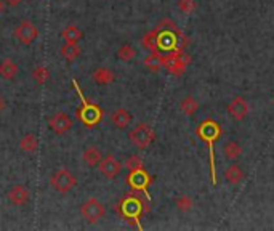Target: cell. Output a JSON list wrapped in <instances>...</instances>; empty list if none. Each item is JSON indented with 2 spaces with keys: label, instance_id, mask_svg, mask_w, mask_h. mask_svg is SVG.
I'll use <instances>...</instances> for the list:
<instances>
[{
  "label": "cell",
  "instance_id": "obj_1",
  "mask_svg": "<svg viewBox=\"0 0 274 231\" xmlns=\"http://www.w3.org/2000/svg\"><path fill=\"white\" fill-rule=\"evenodd\" d=\"M188 44L190 40L185 32L172 20H164L143 37V47L146 50L151 53H159L162 57L185 52Z\"/></svg>",
  "mask_w": 274,
  "mask_h": 231
},
{
  "label": "cell",
  "instance_id": "obj_2",
  "mask_svg": "<svg viewBox=\"0 0 274 231\" xmlns=\"http://www.w3.org/2000/svg\"><path fill=\"white\" fill-rule=\"evenodd\" d=\"M196 135L202 140L209 148V164H210V180L212 185L217 186L218 177H217V159H215V144L218 140L221 138L223 130L221 125L217 122L215 119H204L202 122L197 125Z\"/></svg>",
  "mask_w": 274,
  "mask_h": 231
},
{
  "label": "cell",
  "instance_id": "obj_3",
  "mask_svg": "<svg viewBox=\"0 0 274 231\" xmlns=\"http://www.w3.org/2000/svg\"><path fill=\"white\" fill-rule=\"evenodd\" d=\"M114 210L117 212L120 217H124L125 220H129L132 225H137L138 228H141V223H139V218L143 217V214L148 207L144 205L141 198H138L137 194H129L124 199H120V202L115 205Z\"/></svg>",
  "mask_w": 274,
  "mask_h": 231
},
{
  "label": "cell",
  "instance_id": "obj_4",
  "mask_svg": "<svg viewBox=\"0 0 274 231\" xmlns=\"http://www.w3.org/2000/svg\"><path fill=\"white\" fill-rule=\"evenodd\" d=\"M76 87H77V84H76ZM77 93H79V96H81V100H82V106L76 111L77 117L81 119V122L83 125L96 127L101 122V119H103V111L96 105H93V103H88L87 100H85V96L82 95L81 90H79V87H77Z\"/></svg>",
  "mask_w": 274,
  "mask_h": 231
},
{
  "label": "cell",
  "instance_id": "obj_5",
  "mask_svg": "<svg viewBox=\"0 0 274 231\" xmlns=\"http://www.w3.org/2000/svg\"><path fill=\"white\" fill-rule=\"evenodd\" d=\"M129 140L132 144L138 149H146L151 146V143H154L156 132L152 130V127L148 124H138L135 125L129 133Z\"/></svg>",
  "mask_w": 274,
  "mask_h": 231
},
{
  "label": "cell",
  "instance_id": "obj_6",
  "mask_svg": "<svg viewBox=\"0 0 274 231\" xmlns=\"http://www.w3.org/2000/svg\"><path fill=\"white\" fill-rule=\"evenodd\" d=\"M162 63L164 68L167 69V72H170L172 76L180 77L185 74L186 68L191 63V57L190 53L181 52V53H173V55H167V57H162Z\"/></svg>",
  "mask_w": 274,
  "mask_h": 231
},
{
  "label": "cell",
  "instance_id": "obj_7",
  "mask_svg": "<svg viewBox=\"0 0 274 231\" xmlns=\"http://www.w3.org/2000/svg\"><path fill=\"white\" fill-rule=\"evenodd\" d=\"M127 183L132 186L133 191H139V193H143L144 196L149 198V185L152 183V178L144 170V167L129 172V175H127Z\"/></svg>",
  "mask_w": 274,
  "mask_h": 231
},
{
  "label": "cell",
  "instance_id": "obj_8",
  "mask_svg": "<svg viewBox=\"0 0 274 231\" xmlns=\"http://www.w3.org/2000/svg\"><path fill=\"white\" fill-rule=\"evenodd\" d=\"M50 185L56 190L58 193H69L72 188L77 185V178L76 175L68 169H59L56 173L50 178Z\"/></svg>",
  "mask_w": 274,
  "mask_h": 231
},
{
  "label": "cell",
  "instance_id": "obj_9",
  "mask_svg": "<svg viewBox=\"0 0 274 231\" xmlns=\"http://www.w3.org/2000/svg\"><path fill=\"white\" fill-rule=\"evenodd\" d=\"M81 214L88 223H98L106 215V207L96 198H90L81 205Z\"/></svg>",
  "mask_w": 274,
  "mask_h": 231
},
{
  "label": "cell",
  "instance_id": "obj_10",
  "mask_svg": "<svg viewBox=\"0 0 274 231\" xmlns=\"http://www.w3.org/2000/svg\"><path fill=\"white\" fill-rule=\"evenodd\" d=\"M15 37L20 40L23 45H30L39 37V29L32 21H21L15 29Z\"/></svg>",
  "mask_w": 274,
  "mask_h": 231
},
{
  "label": "cell",
  "instance_id": "obj_11",
  "mask_svg": "<svg viewBox=\"0 0 274 231\" xmlns=\"http://www.w3.org/2000/svg\"><path fill=\"white\" fill-rule=\"evenodd\" d=\"M48 125H50V129L53 130V133H56V135H63V133L69 132L72 129V122L71 116L66 114V113H56L48 117Z\"/></svg>",
  "mask_w": 274,
  "mask_h": 231
},
{
  "label": "cell",
  "instance_id": "obj_12",
  "mask_svg": "<svg viewBox=\"0 0 274 231\" xmlns=\"http://www.w3.org/2000/svg\"><path fill=\"white\" fill-rule=\"evenodd\" d=\"M122 169H124V166H122V162L119 159H115V157L112 154L106 156L105 159H101L100 164H98V170L100 173L105 175L106 178L112 180L115 178L117 175H120Z\"/></svg>",
  "mask_w": 274,
  "mask_h": 231
},
{
  "label": "cell",
  "instance_id": "obj_13",
  "mask_svg": "<svg viewBox=\"0 0 274 231\" xmlns=\"http://www.w3.org/2000/svg\"><path fill=\"white\" fill-rule=\"evenodd\" d=\"M228 114L231 116L233 119L236 120H244L247 117L248 114V103L246 101V98H242V96H234L233 100L229 101L228 105Z\"/></svg>",
  "mask_w": 274,
  "mask_h": 231
},
{
  "label": "cell",
  "instance_id": "obj_14",
  "mask_svg": "<svg viewBox=\"0 0 274 231\" xmlns=\"http://www.w3.org/2000/svg\"><path fill=\"white\" fill-rule=\"evenodd\" d=\"M29 199H30V193L27 188H24L23 185H16L8 191V201L13 205H18V207L27 204Z\"/></svg>",
  "mask_w": 274,
  "mask_h": 231
},
{
  "label": "cell",
  "instance_id": "obj_15",
  "mask_svg": "<svg viewBox=\"0 0 274 231\" xmlns=\"http://www.w3.org/2000/svg\"><path fill=\"white\" fill-rule=\"evenodd\" d=\"M91 79H93V82L98 84V85H109V84H112L115 81V74H114V71H111L109 68L100 66V68H96L93 71Z\"/></svg>",
  "mask_w": 274,
  "mask_h": 231
},
{
  "label": "cell",
  "instance_id": "obj_16",
  "mask_svg": "<svg viewBox=\"0 0 274 231\" xmlns=\"http://www.w3.org/2000/svg\"><path fill=\"white\" fill-rule=\"evenodd\" d=\"M132 120H133L132 114L127 111V109H124V108H120V109H117V111H114L111 114V122L120 130L127 129V127L132 124Z\"/></svg>",
  "mask_w": 274,
  "mask_h": 231
},
{
  "label": "cell",
  "instance_id": "obj_17",
  "mask_svg": "<svg viewBox=\"0 0 274 231\" xmlns=\"http://www.w3.org/2000/svg\"><path fill=\"white\" fill-rule=\"evenodd\" d=\"M20 72V66H18L13 59H3L0 61V77H3L5 81H13Z\"/></svg>",
  "mask_w": 274,
  "mask_h": 231
},
{
  "label": "cell",
  "instance_id": "obj_18",
  "mask_svg": "<svg viewBox=\"0 0 274 231\" xmlns=\"http://www.w3.org/2000/svg\"><path fill=\"white\" fill-rule=\"evenodd\" d=\"M61 37H63L66 44H79V40L83 37V32L81 31V28L71 24V26H68L63 32H61Z\"/></svg>",
  "mask_w": 274,
  "mask_h": 231
},
{
  "label": "cell",
  "instance_id": "obj_19",
  "mask_svg": "<svg viewBox=\"0 0 274 231\" xmlns=\"http://www.w3.org/2000/svg\"><path fill=\"white\" fill-rule=\"evenodd\" d=\"M82 157H83V161H85V164H87V166L96 167L100 164V161L103 159V154H101V151L96 148V146H90V148H87V149L83 151Z\"/></svg>",
  "mask_w": 274,
  "mask_h": 231
},
{
  "label": "cell",
  "instance_id": "obj_20",
  "mask_svg": "<svg viewBox=\"0 0 274 231\" xmlns=\"http://www.w3.org/2000/svg\"><path fill=\"white\" fill-rule=\"evenodd\" d=\"M224 177H226L229 185H239L244 180V170L237 166V164H231L224 172Z\"/></svg>",
  "mask_w": 274,
  "mask_h": 231
},
{
  "label": "cell",
  "instance_id": "obj_21",
  "mask_svg": "<svg viewBox=\"0 0 274 231\" xmlns=\"http://www.w3.org/2000/svg\"><path fill=\"white\" fill-rule=\"evenodd\" d=\"M180 109L183 113H185L186 116H190V117H192L194 114L197 113V109H199V101L194 98L192 95H188L185 96L181 101H180Z\"/></svg>",
  "mask_w": 274,
  "mask_h": 231
},
{
  "label": "cell",
  "instance_id": "obj_22",
  "mask_svg": "<svg viewBox=\"0 0 274 231\" xmlns=\"http://www.w3.org/2000/svg\"><path fill=\"white\" fill-rule=\"evenodd\" d=\"M144 66H146V69L151 71V72H159L164 68L162 55H159V53L148 55V57L144 58Z\"/></svg>",
  "mask_w": 274,
  "mask_h": 231
},
{
  "label": "cell",
  "instance_id": "obj_23",
  "mask_svg": "<svg viewBox=\"0 0 274 231\" xmlns=\"http://www.w3.org/2000/svg\"><path fill=\"white\" fill-rule=\"evenodd\" d=\"M223 154L228 161H237L242 154V148L237 142H228L223 148Z\"/></svg>",
  "mask_w": 274,
  "mask_h": 231
},
{
  "label": "cell",
  "instance_id": "obj_24",
  "mask_svg": "<svg viewBox=\"0 0 274 231\" xmlns=\"http://www.w3.org/2000/svg\"><path fill=\"white\" fill-rule=\"evenodd\" d=\"M37 146H39V140L34 133H26L20 142V148L24 153H34V151L37 149Z\"/></svg>",
  "mask_w": 274,
  "mask_h": 231
},
{
  "label": "cell",
  "instance_id": "obj_25",
  "mask_svg": "<svg viewBox=\"0 0 274 231\" xmlns=\"http://www.w3.org/2000/svg\"><path fill=\"white\" fill-rule=\"evenodd\" d=\"M79 55H81V47L77 44H64L61 47V57L64 59H68V61H72V59H76Z\"/></svg>",
  "mask_w": 274,
  "mask_h": 231
},
{
  "label": "cell",
  "instance_id": "obj_26",
  "mask_svg": "<svg viewBox=\"0 0 274 231\" xmlns=\"http://www.w3.org/2000/svg\"><path fill=\"white\" fill-rule=\"evenodd\" d=\"M137 57V50L133 48L132 45L129 44H125V45H122L119 50H117V58L120 59V61H125V63H129L132 61L133 58Z\"/></svg>",
  "mask_w": 274,
  "mask_h": 231
},
{
  "label": "cell",
  "instance_id": "obj_27",
  "mask_svg": "<svg viewBox=\"0 0 274 231\" xmlns=\"http://www.w3.org/2000/svg\"><path fill=\"white\" fill-rule=\"evenodd\" d=\"M32 77H34L35 84L44 85V84H47L48 79H50V71H48V68H45V66H37L32 72Z\"/></svg>",
  "mask_w": 274,
  "mask_h": 231
},
{
  "label": "cell",
  "instance_id": "obj_28",
  "mask_svg": "<svg viewBox=\"0 0 274 231\" xmlns=\"http://www.w3.org/2000/svg\"><path fill=\"white\" fill-rule=\"evenodd\" d=\"M175 205H176V209H178L180 212H190L194 207V202H192V199L188 196V194H181L180 198H176Z\"/></svg>",
  "mask_w": 274,
  "mask_h": 231
},
{
  "label": "cell",
  "instance_id": "obj_29",
  "mask_svg": "<svg viewBox=\"0 0 274 231\" xmlns=\"http://www.w3.org/2000/svg\"><path fill=\"white\" fill-rule=\"evenodd\" d=\"M197 10L196 0H178V11L181 15H191Z\"/></svg>",
  "mask_w": 274,
  "mask_h": 231
},
{
  "label": "cell",
  "instance_id": "obj_30",
  "mask_svg": "<svg viewBox=\"0 0 274 231\" xmlns=\"http://www.w3.org/2000/svg\"><path fill=\"white\" fill-rule=\"evenodd\" d=\"M144 164H143V159L139 156H130L129 159L125 161V169L132 172V170H138V169H143Z\"/></svg>",
  "mask_w": 274,
  "mask_h": 231
},
{
  "label": "cell",
  "instance_id": "obj_31",
  "mask_svg": "<svg viewBox=\"0 0 274 231\" xmlns=\"http://www.w3.org/2000/svg\"><path fill=\"white\" fill-rule=\"evenodd\" d=\"M5 2H7L8 7H18V5H20L23 0H5Z\"/></svg>",
  "mask_w": 274,
  "mask_h": 231
},
{
  "label": "cell",
  "instance_id": "obj_32",
  "mask_svg": "<svg viewBox=\"0 0 274 231\" xmlns=\"http://www.w3.org/2000/svg\"><path fill=\"white\" fill-rule=\"evenodd\" d=\"M5 108H7V101H5L2 96H0V113H2Z\"/></svg>",
  "mask_w": 274,
  "mask_h": 231
}]
</instances>
